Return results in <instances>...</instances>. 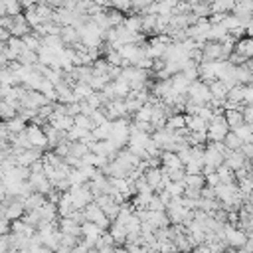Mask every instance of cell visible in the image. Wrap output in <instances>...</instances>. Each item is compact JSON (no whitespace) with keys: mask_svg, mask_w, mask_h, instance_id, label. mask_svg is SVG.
Instances as JSON below:
<instances>
[{"mask_svg":"<svg viewBox=\"0 0 253 253\" xmlns=\"http://www.w3.org/2000/svg\"><path fill=\"white\" fill-rule=\"evenodd\" d=\"M111 6L121 10V12H130V0H111Z\"/></svg>","mask_w":253,"mask_h":253,"instance_id":"4dcf8cb0","label":"cell"},{"mask_svg":"<svg viewBox=\"0 0 253 253\" xmlns=\"http://www.w3.org/2000/svg\"><path fill=\"white\" fill-rule=\"evenodd\" d=\"M164 208H166V206L162 204V200H160L156 194H152L150 200L146 202V210H164Z\"/></svg>","mask_w":253,"mask_h":253,"instance_id":"f1b7e54d","label":"cell"},{"mask_svg":"<svg viewBox=\"0 0 253 253\" xmlns=\"http://www.w3.org/2000/svg\"><path fill=\"white\" fill-rule=\"evenodd\" d=\"M38 211H40V217L43 219V221H57V208H55V204L53 202H43L40 208H38Z\"/></svg>","mask_w":253,"mask_h":253,"instance_id":"30bf717a","label":"cell"},{"mask_svg":"<svg viewBox=\"0 0 253 253\" xmlns=\"http://www.w3.org/2000/svg\"><path fill=\"white\" fill-rule=\"evenodd\" d=\"M87 150H89V148H87L81 140H71L69 146H67V154H71V156H75V158H81Z\"/></svg>","mask_w":253,"mask_h":253,"instance_id":"d4e9b609","label":"cell"},{"mask_svg":"<svg viewBox=\"0 0 253 253\" xmlns=\"http://www.w3.org/2000/svg\"><path fill=\"white\" fill-rule=\"evenodd\" d=\"M123 20H125V12H121V10L113 8V6H109V8H107V22H109V26H111V28L121 26V24H123Z\"/></svg>","mask_w":253,"mask_h":253,"instance_id":"d6986e66","label":"cell"},{"mask_svg":"<svg viewBox=\"0 0 253 253\" xmlns=\"http://www.w3.org/2000/svg\"><path fill=\"white\" fill-rule=\"evenodd\" d=\"M28 184L32 186L34 192H40V194H45L49 188H51V182L47 180V176L43 172H30L28 174Z\"/></svg>","mask_w":253,"mask_h":253,"instance_id":"277c9868","label":"cell"},{"mask_svg":"<svg viewBox=\"0 0 253 253\" xmlns=\"http://www.w3.org/2000/svg\"><path fill=\"white\" fill-rule=\"evenodd\" d=\"M144 180H146V184L156 192V190H160V188H164V184L168 182V176L164 174V170L160 168V166H152V168H146L144 172Z\"/></svg>","mask_w":253,"mask_h":253,"instance_id":"3957f363","label":"cell"},{"mask_svg":"<svg viewBox=\"0 0 253 253\" xmlns=\"http://www.w3.org/2000/svg\"><path fill=\"white\" fill-rule=\"evenodd\" d=\"M186 97H188L190 101L198 103V105H204V103H208V101L211 99L210 87H208V83L202 81V79H194V81L188 83V87H186Z\"/></svg>","mask_w":253,"mask_h":253,"instance_id":"6da1fadb","label":"cell"},{"mask_svg":"<svg viewBox=\"0 0 253 253\" xmlns=\"http://www.w3.org/2000/svg\"><path fill=\"white\" fill-rule=\"evenodd\" d=\"M43 202H45V194L30 192V194L24 198V210H38Z\"/></svg>","mask_w":253,"mask_h":253,"instance_id":"4fadbf2b","label":"cell"},{"mask_svg":"<svg viewBox=\"0 0 253 253\" xmlns=\"http://www.w3.org/2000/svg\"><path fill=\"white\" fill-rule=\"evenodd\" d=\"M91 134L95 136V140H105V138H109V134H111V121H105V123H101V125H95V126L91 128Z\"/></svg>","mask_w":253,"mask_h":253,"instance_id":"2e32d148","label":"cell"},{"mask_svg":"<svg viewBox=\"0 0 253 253\" xmlns=\"http://www.w3.org/2000/svg\"><path fill=\"white\" fill-rule=\"evenodd\" d=\"M12 34H10V30H6V28H0V42H8V38H10Z\"/></svg>","mask_w":253,"mask_h":253,"instance_id":"d6a6232c","label":"cell"},{"mask_svg":"<svg viewBox=\"0 0 253 253\" xmlns=\"http://www.w3.org/2000/svg\"><path fill=\"white\" fill-rule=\"evenodd\" d=\"M233 51H237V53H241V55H245V57H251V55H253V40H251L249 36L237 38L235 43H233Z\"/></svg>","mask_w":253,"mask_h":253,"instance_id":"9c48e42d","label":"cell"},{"mask_svg":"<svg viewBox=\"0 0 253 253\" xmlns=\"http://www.w3.org/2000/svg\"><path fill=\"white\" fill-rule=\"evenodd\" d=\"M22 40H24V45H26L28 49H34V51H38V47L42 45V38L36 36L34 32H28L26 36H22Z\"/></svg>","mask_w":253,"mask_h":253,"instance_id":"484cf974","label":"cell"},{"mask_svg":"<svg viewBox=\"0 0 253 253\" xmlns=\"http://www.w3.org/2000/svg\"><path fill=\"white\" fill-rule=\"evenodd\" d=\"M241 117H243V123L251 125L253 123V107L251 105H241Z\"/></svg>","mask_w":253,"mask_h":253,"instance_id":"f546056e","label":"cell"},{"mask_svg":"<svg viewBox=\"0 0 253 253\" xmlns=\"http://www.w3.org/2000/svg\"><path fill=\"white\" fill-rule=\"evenodd\" d=\"M190 12H194L198 18H208L211 14V8H210V0H202V2H196L190 6Z\"/></svg>","mask_w":253,"mask_h":253,"instance_id":"ac0fdd59","label":"cell"},{"mask_svg":"<svg viewBox=\"0 0 253 253\" xmlns=\"http://www.w3.org/2000/svg\"><path fill=\"white\" fill-rule=\"evenodd\" d=\"M243 162H245V156L241 154V150L237 148V150H225V154H223V164L225 166H229L233 172L237 170V168H241L243 166Z\"/></svg>","mask_w":253,"mask_h":253,"instance_id":"52a82bcc","label":"cell"},{"mask_svg":"<svg viewBox=\"0 0 253 253\" xmlns=\"http://www.w3.org/2000/svg\"><path fill=\"white\" fill-rule=\"evenodd\" d=\"M233 4H235V0H210L211 14H213V12L227 14V12H231V10H233Z\"/></svg>","mask_w":253,"mask_h":253,"instance_id":"5bb4252c","label":"cell"},{"mask_svg":"<svg viewBox=\"0 0 253 253\" xmlns=\"http://www.w3.org/2000/svg\"><path fill=\"white\" fill-rule=\"evenodd\" d=\"M16 111H18V109H16L12 103L0 99V121H8V119L16 117Z\"/></svg>","mask_w":253,"mask_h":253,"instance_id":"603a6c76","label":"cell"},{"mask_svg":"<svg viewBox=\"0 0 253 253\" xmlns=\"http://www.w3.org/2000/svg\"><path fill=\"white\" fill-rule=\"evenodd\" d=\"M229 130H233L239 138H241V142H251L253 140V132H251V125H247V123H241L239 126H235V128H229Z\"/></svg>","mask_w":253,"mask_h":253,"instance_id":"44dd1931","label":"cell"},{"mask_svg":"<svg viewBox=\"0 0 253 253\" xmlns=\"http://www.w3.org/2000/svg\"><path fill=\"white\" fill-rule=\"evenodd\" d=\"M22 65H34V63H38V53L34 51V49H22L20 53H18V57H16Z\"/></svg>","mask_w":253,"mask_h":253,"instance_id":"7402d4cb","label":"cell"},{"mask_svg":"<svg viewBox=\"0 0 253 253\" xmlns=\"http://www.w3.org/2000/svg\"><path fill=\"white\" fill-rule=\"evenodd\" d=\"M221 142H223V144H225V148H229V150H237V148L241 146V138H239L233 130H227Z\"/></svg>","mask_w":253,"mask_h":253,"instance_id":"cb8c5ba5","label":"cell"},{"mask_svg":"<svg viewBox=\"0 0 253 253\" xmlns=\"http://www.w3.org/2000/svg\"><path fill=\"white\" fill-rule=\"evenodd\" d=\"M215 174L219 176V182H235V176H233V170L229 166H225L223 162L215 168Z\"/></svg>","mask_w":253,"mask_h":253,"instance_id":"4316f807","label":"cell"},{"mask_svg":"<svg viewBox=\"0 0 253 253\" xmlns=\"http://www.w3.org/2000/svg\"><path fill=\"white\" fill-rule=\"evenodd\" d=\"M4 125H6V128H8V132L10 134H16V132H22L24 128H26V121L22 119V117H12V119H8V121H4Z\"/></svg>","mask_w":253,"mask_h":253,"instance_id":"9a60e30c","label":"cell"},{"mask_svg":"<svg viewBox=\"0 0 253 253\" xmlns=\"http://www.w3.org/2000/svg\"><path fill=\"white\" fill-rule=\"evenodd\" d=\"M123 26L130 32H142V16L138 12H132V14H125V20H123Z\"/></svg>","mask_w":253,"mask_h":253,"instance_id":"8fae6325","label":"cell"},{"mask_svg":"<svg viewBox=\"0 0 253 253\" xmlns=\"http://www.w3.org/2000/svg\"><path fill=\"white\" fill-rule=\"evenodd\" d=\"M182 182H184V188H198V190L206 184V180H204V176L200 172H196V174H184Z\"/></svg>","mask_w":253,"mask_h":253,"instance_id":"e0dca14e","label":"cell"},{"mask_svg":"<svg viewBox=\"0 0 253 253\" xmlns=\"http://www.w3.org/2000/svg\"><path fill=\"white\" fill-rule=\"evenodd\" d=\"M28 32H32V28L28 26V22H26V18H24V12H20V14L12 16L10 34H12V36H18V38H22V36H26Z\"/></svg>","mask_w":253,"mask_h":253,"instance_id":"8992f818","label":"cell"},{"mask_svg":"<svg viewBox=\"0 0 253 253\" xmlns=\"http://www.w3.org/2000/svg\"><path fill=\"white\" fill-rule=\"evenodd\" d=\"M81 211H83V217H85V221H93L95 225H99L101 229H107L109 225H111V219L103 213V210L91 200L89 204H85L83 208H81Z\"/></svg>","mask_w":253,"mask_h":253,"instance_id":"7a4b0ae2","label":"cell"},{"mask_svg":"<svg viewBox=\"0 0 253 253\" xmlns=\"http://www.w3.org/2000/svg\"><path fill=\"white\" fill-rule=\"evenodd\" d=\"M239 150H241V154H243L245 158H251V156H253V144H251V142H241Z\"/></svg>","mask_w":253,"mask_h":253,"instance_id":"1f68e13d","label":"cell"},{"mask_svg":"<svg viewBox=\"0 0 253 253\" xmlns=\"http://www.w3.org/2000/svg\"><path fill=\"white\" fill-rule=\"evenodd\" d=\"M223 117H225V123L229 128H235L243 123V117H241V107L237 109H223Z\"/></svg>","mask_w":253,"mask_h":253,"instance_id":"7c38bea8","label":"cell"},{"mask_svg":"<svg viewBox=\"0 0 253 253\" xmlns=\"http://www.w3.org/2000/svg\"><path fill=\"white\" fill-rule=\"evenodd\" d=\"M111 89H113L115 97H121V99H125V97L128 95V91H130L128 83L123 81V79H113V81H111Z\"/></svg>","mask_w":253,"mask_h":253,"instance_id":"ffe728a7","label":"cell"},{"mask_svg":"<svg viewBox=\"0 0 253 253\" xmlns=\"http://www.w3.org/2000/svg\"><path fill=\"white\" fill-rule=\"evenodd\" d=\"M73 125H77V126H81V128H85V130H91V128H93V123H91L89 115H83V113L73 115Z\"/></svg>","mask_w":253,"mask_h":253,"instance_id":"83f0119b","label":"cell"},{"mask_svg":"<svg viewBox=\"0 0 253 253\" xmlns=\"http://www.w3.org/2000/svg\"><path fill=\"white\" fill-rule=\"evenodd\" d=\"M59 38H61V42H63L65 45H75V43L79 42V32H77L75 26L67 24V26H61V30H59Z\"/></svg>","mask_w":253,"mask_h":253,"instance_id":"ba28073f","label":"cell"},{"mask_svg":"<svg viewBox=\"0 0 253 253\" xmlns=\"http://www.w3.org/2000/svg\"><path fill=\"white\" fill-rule=\"evenodd\" d=\"M26 134H28L32 146H42V148L47 150V140H45V134H43V130H42L40 125H36V123L26 125Z\"/></svg>","mask_w":253,"mask_h":253,"instance_id":"5b68a950","label":"cell"}]
</instances>
